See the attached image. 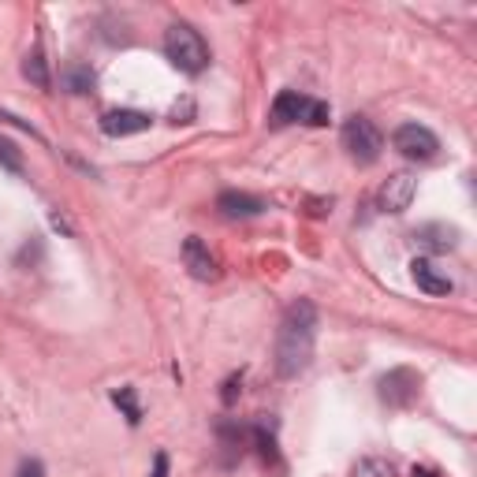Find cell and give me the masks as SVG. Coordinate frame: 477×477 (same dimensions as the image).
Masks as SVG:
<instances>
[{
  "label": "cell",
  "mask_w": 477,
  "mask_h": 477,
  "mask_svg": "<svg viewBox=\"0 0 477 477\" xmlns=\"http://www.w3.org/2000/svg\"><path fill=\"white\" fill-rule=\"evenodd\" d=\"M313 343H317V310L306 298L288 306L284 321L276 335V373L280 377H298L313 362Z\"/></svg>",
  "instance_id": "cell-1"
},
{
  "label": "cell",
  "mask_w": 477,
  "mask_h": 477,
  "mask_svg": "<svg viewBox=\"0 0 477 477\" xmlns=\"http://www.w3.org/2000/svg\"><path fill=\"white\" fill-rule=\"evenodd\" d=\"M165 57L172 60V67H180L183 75H202L209 67V45L194 27L172 23L165 30Z\"/></svg>",
  "instance_id": "cell-2"
},
{
  "label": "cell",
  "mask_w": 477,
  "mask_h": 477,
  "mask_svg": "<svg viewBox=\"0 0 477 477\" xmlns=\"http://www.w3.org/2000/svg\"><path fill=\"white\" fill-rule=\"evenodd\" d=\"M269 123L273 127H288V123H310V127H325L328 123V104L295 94V90H280L273 109H269Z\"/></svg>",
  "instance_id": "cell-3"
},
{
  "label": "cell",
  "mask_w": 477,
  "mask_h": 477,
  "mask_svg": "<svg viewBox=\"0 0 477 477\" xmlns=\"http://www.w3.org/2000/svg\"><path fill=\"white\" fill-rule=\"evenodd\" d=\"M343 150L350 153V161H358V165H373L381 161V153H384V138L377 131V123L373 119H365V116H350L343 119Z\"/></svg>",
  "instance_id": "cell-4"
},
{
  "label": "cell",
  "mask_w": 477,
  "mask_h": 477,
  "mask_svg": "<svg viewBox=\"0 0 477 477\" xmlns=\"http://www.w3.org/2000/svg\"><path fill=\"white\" fill-rule=\"evenodd\" d=\"M392 146L406 157V161H433L440 150V138L429 127H421V123H399L392 135Z\"/></svg>",
  "instance_id": "cell-5"
},
{
  "label": "cell",
  "mask_w": 477,
  "mask_h": 477,
  "mask_svg": "<svg viewBox=\"0 0 477 477\" xmlns=\"http://www.w3.org/2000/svg\"><path fill=\"white\" fill-rule=\"evenodd\" d=\"M421 392V377L414 369H392V373L381 377V399L388 406H411Z\"/></svg>",
  "instance_id": "cell-6"
},
{
  "label": "cell",
  "mask_w": 477,
  "mask_h": 477,
  "mask_svg": "<svg viewBox=\"0 0 477 477\" xmlns=\"http://www.w3.org/2000/svg\"><path fill=\"white\" fill-rule=\"evenodd\" d=\"M414 194H418V180L411 172H396V175H388L381 194H377V202L384 213H406L414 202Z\"/></svg>",
  "instance_id": "cell-7"
},
{
  "label": "cell",
  "mask_w": 477,
  "mask_h": 477,
  "mask_svg": "<svg viewBox=\"0 0 477 477\" xmlns=\"http://www.w3.org/2000/svg\"><path fill=\"white\" fill-rule=\"evenodd\" d=\"M153 127V116L150 112H138V109H112L101 116V131L109 138H127V135H142Z\"/></svg>",
  "instance_id": "cell-8"
},
{
  "label": "cell",
  "mask_w": 477,
  "mask_h": 477,
  "mask_svg": "<svg viewBox=\"0 0 477 477\" xmlns=\"http://www.w3.org/2000/svg\"><path fill=\"white\" fill-rule=\"evenodd\" d=\"M183 265H187V273H190L194 280H217V276H220L217 254L209 250V246H205L198 235H190V239L183 242Z\"/></svg>",
  "instance_id": "cell-9"
},
{
  "label": "cell",
  "mask_w": 477,
  "mask_h": 477,
  "mask_svg": "<svg viewBox=\"0 0 477 477\" xmlns=\"http://www.w3.org/2000/svg\"><path fill=\"white\" fill-rule=\"evenodd\" d=\"M217 209L227 220H246V217L265 213V202L254 198V194H246V190H224L217 198Z\"/></svg>",
  "instance_id": "cell-10"
},
{
  "label": "cell",
  "mask_w": 477,
  "mask_h": 477,
  "mask_svg": "<svg viewBox=\"0 0 477 477\" xmlns=\"http://www.w3.org/2000/svg\"><path fill=\"white\" fill-rule=\"evenodd\" d=\"M411 276H414V284L426 291V295H451V276H444L436 269V265L429 258H414L411 261Z\"/></svg>",
  "instance_id": "cell-11"
},
{
  "label": "cell",
  "mask_w": 477,
  "mask_h": 477,
  "mask_svg": "<svg viewBox=\"0 0 477 477\" xmlns=\"http://www.w3.org/2000/svg\"><path fill=\"white\" fill-rule=\"evenodd\" d=\"M414 239H421V246H429V250L444 254V250H455V242H458V232H455V227H440V224H429V227H421V232H414Z\"/></svg>",
  "instance_id": "cell-12"
},
{
  "label": "cell",
  "mask_w": 477,
  "mask_h": 477,
  "mask_svg": "<svg viewBox=\"0 0 477 477\" xmlns=\"http://www.w3.org/2000/svg\"><path fill=\"white\" fill-rule=\"evenodd\" d=\"M60 79H64V86H67V94H90V90H94V82H97L94 72H90L86 64H72Z\"/></svg>",
  "instance_id": "cell-13"
},
{
  "label": "cell",
  "mask_w": 477,
  "mask_h": 477,
  "mask_svg": "<svg viewBox=\"0 0 477 477\" xmlns=\"http://www.w3.org/2000/svg\"><path fill=\"white\" fill-rule=\"evenodd\" d=\"M254 444H258V455L265 458V463H280V451H276V436H273V426H265V421H258V426L250 429Z\"/></svg>",
  "instance_id": "cell-14"
},
{
  "label": "cell",
  "mask_w": 477,
  "mask_h": 477,
  "mask_svg": "<svg viewBox=\"0 0 477 477\" xmlns=\"http://www.w3.org/2000/svg\"><path fill=\"white\" fill-rule=\"evenodd\" d=\"M112 403L119 406L123 418H127L131 426H138V421H142V406H138V392H135L131 384H127V388H116V392H112Z\"/></svg>",
  "instance_id": "cell-15"
},
{
  "label": "cell",
  "mask_w": 477,
  "mask_h": 477,
  "mask_svg": "<svg viewBox=\"0 0 477 477\" xmlns=\"http://www.w3.org/2000/svg\"><path fill=\"white\" fill-rule=\"evenodd\" d=\"M350 477H396V470H392V463H388V458L365 455V458H358V463H355Z\"/></svg>",
  "instance_id": "cell-16"
},
{
  "label": "cell",
  "mask_w": 477,
  "mask_h": 477,
  "mask_svg": "<svg viewBox=\"0 0 477 477\" xmlns=\"http://www.w3.org/2000/svg\"><path fill=\"white\" fill-rule=\"evenodd\" d=\"M23 75L34 82V86H38V90H49V67H45V57H42V49H34L30 52V57L23 60Z\"/></svg>",
  "instance_id": "cell-17"
},
{
  "label": "cell",
  "mask_w": 477,
  "mask_h": 477,
  "mask_svg": "<svg viewBox=\"0 0 477 477\" xmlns=\"http://www.w3.org/2000/svg\"><path fill=\"white\" fill-rule=\"evenodd\" d=\"M0 165H4L8 172H23V153L15 150L8 138H0Z\"/></svg>",
  "instance_id": "cell-18"
},
{
  "label": "cell",
  "mask_w": 477,
  "mask_h": 477,
  "mask_svg": "<svg viewBox=\"0 0 477 477\" xmlns=\"http://www.w3.org/2000/svg\"><path fill=\"white\" fill-rule=\"evenodd\" d=\"M239 384H242V373H232L224 381V392H220V399H224V406H232L235 399H239Z\"/></svg>",
  "instance_id": "cell-19"
},
{
  "label": "cell",
  "mask_w": 477,
  "mask_h": 477,
  "mask_svg": "<svg viewBox=\"0 0 477 477\" xmlns=\"http://www.w3.org/2000/svg\"><path fill=\"white\" fill-rule=\"evenodd\" d=\"M19 477H45V466L38 463V458H23V463H19Z\"/></svg>",
  "instance_id": "cell-20"
},
{
  "label": "cell",
  "mask_w": 477,
  "mask_h": 477,
  "mask_svg": "<svg viewBox=\"0 0 477 477\" xmlns=\"http://www.w3.org/2000/svg\"><path fill=\"white\" fill-rule=\"evenodd\" d=\"M150 477H168V455L165 451H157V458H153V473Z\"/></svg>",
  "instance_id": "cell-21"
},
{
  "label": "cell",
  "mask_w": 477,
  "mask_h": 477,
  "mask_svg": "<svg viewBox=\"0 0 477 477\" xmlns=\"http://www.w3.org/2000/svg\"><path fill=\"white\" fill-rule=\"evenodd\" d=\"M414 477H436L433 470H414Z\"/></svg>",
  "instance_id": "cell-22"
}]
</instances>
